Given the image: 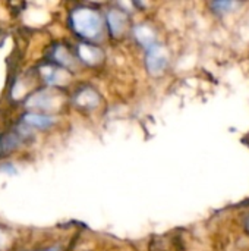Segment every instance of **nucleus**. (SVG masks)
<instances>
[{
	"label": "nucleus",
	"instance_id": "nucleus-6",
	"mask_svg": "<svg viewBox=\"0 0 249 251\" xmlns=\"http://www.w3.org/2000/svg\"><path fill=\"white\" fill-rule=\"evenodd\" d=\"M23 122L29 126L34 128H50L54 124V118L48 116V115H40V113H28L23 116Z\"/></svg>",
	"mask_w": 249,
	"mask_h": 251
},
{
	"label": "nucleus",
	"instance_id": "nucleus-9",
	"mask_svg": "<svg viewBox=\"0 0 249 251\" xmlns=\"http://www.w3.org/2000/svg\"><path fill=\"white\" fill-rule=\"evenodd\" d=\"M54 57H56V60L62 65V66H66V68H72L73 65H75V59L72 57V54L63 47V46H60L57 50H56V53H54Z\"/></svg>",
	"mask_w": 249,
	"mask_h": 251
},
{
	"label": "nucleus",
	"instance_id": "nucleus-11",
	"mask_svg": "<svg viewBox=\"0 0 249 251\" xmlns=\"http://www.w3.org/2000/svg\"><path fill=\"white\" fill-rule=\"evenodd\" d=\"M40 251H60L59 247H50V249H45V250H40Z\"/></svg>",
	"mask_w": 249,
	"mask_h": 251
},
{
	"label": "nucleus",
	"instance_id": "nucleus-3",
	"mask_svg": "<svg viewBox=\"0 0 249 251\" xmlns=\"http://www.w3.org/2000/svg\"><path fill=\"white\" fill-rule=\"evenodd\" d=\"M107 25L113 35H120L128 28V15L123 10H110L107 13Z\"/></svg>",
	"mask_w": 249,
	"mask_h": 251
},
{
	"label": "nucleus",
	"instance_id": "nucleus-1",
	"mask_svg": "<svg viewBox=\"0 0 249 251\" xmlns=\"http://www.w3.org/2000/svg\"><path fill=\"white\" fill-rule=\"evenodd\" d=\"M70 25L84 38H95L101 34L103 19L100 13L90 7H78L70 13Z\"/></svg>",
	"mask_w": 249,
	"mask_h": 251
},
{
	"label": "nucleus",
	"instance_id": "nucleus-4",
	"mask_svg": "<svg viewBox=\"0 0 249 251\" xmlns=\"http://www.w3.org/2000/svg\"><path fill=\"white\" fill-rule=\"evenodd\" d=\"M73 101L79 107L92 109V107H95L98 104V94H97L95 90H92L90 87H85V88H81L79 91L75 93Z\"/></svg>",
	"mask_w": 249,
	"mask_h": 251
},
{
	"label": "nucleus",
	"instance_id": "nucleus-2",
	"mask_svg": "<svg viewBox=\"0 0 249 251\" xmlns=\"http://www.w3.org/2000/svg\"><path fill=\"white\" fill-rule=\"evenodd\" d=\"M167 66V53L163 46L154 43L147 47V68L151 74L158 75Z\"/></svg>",
	"mask_w": 249,
	"mask_h": 251
},
{
	"label": "nucleus",
	"instance_id": "nucleus-8",
	"mask_svg": "<svg viewBox=\"0 0 249 251\" xmlns=\"http://www.w3.org/2000/svg\"><path fill=\"white\" fill-rule=\"evenodd\" d=\"M135 37L139 40V43H141L145 49L156 43V41H154V35H153L151 29H150L147 25H139V26H136V28H135Z\"/></svg>",
	"mask_w": 249,
	"mask_h": 251
},
{
	"label": "nucleus",
	"instance_id": "nucleus-10",
	"mask_svg": "<svg viewBox=\"0 0 249 251\" xmlns=\"http://www.w3.org/2000/svg\"><path fill=\"white\" fill-rule=\"evenodd\" d=\"M43 75H44V79L47 81V84H60L59 81L66 78L65 71L59 69V68H50L47 71H43Z\"/></svg>",
	"mask_w": 249,
	"mask_h": 251
},
{
	"label": "nucleus",
	"instance_id": "nucleus-5",
	"mask_svg": "<svg viewBox=\"0 0 249 251\" xmlns=\"http://www.w3.org/2000/svg\"><path fill=\"white\" fill-rule=\"evenodd\" d=\"M78 51H79V57L88 65H95L103 59V51L91 44H79Z\"/></svg>",
	"mask_w": 249,
	"mask_h": 251
},
{
	"label": "nucleus",
	"instance_id": "nucleus-7",
	"mask_svg": "<svg viewBox=\"0 0 249 251\" xmlns=\"http://www.w3.org/2000/svg\"><path fill=\"white\" fill-rule=\"evenodd\" d=\"M22 135L18 132H6L0 137V153H9L18 149L22 143Z\"/></svg>",
	"mask_w": 249,
	"mask_h": 251
}]
</instances>
